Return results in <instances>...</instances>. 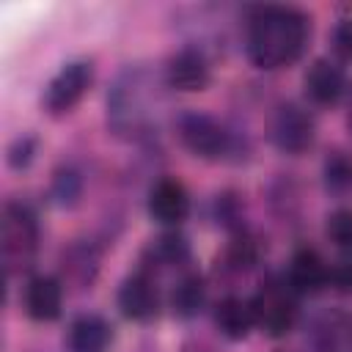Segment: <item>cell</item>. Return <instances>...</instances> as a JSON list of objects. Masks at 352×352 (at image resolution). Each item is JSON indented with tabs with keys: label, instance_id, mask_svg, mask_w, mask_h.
<instances>
[{
	"label": "cell",
	"instance_id": "cell-1",
	"mask_svg": "<svg viewBox=\"0 0 352 352\" xmlns=\"http://www.w3.org/2000/svg\"><path fill=\"white\" fill-rule=\"evenodd\" d=\"M308 16L292 6H267L250 16L248 58L256 69L272 72L292 66L308 44Z\"/></svg>",
	"mask_w": 352,
	"mask_h": 352
},
{
	"label": "cell",
	"instance_id": "cell-15",
	"mask_svg": "<svg viewBox=\"0 0 352 352\" xmlns=\"http://www.w3.org/2000/svg\"><path fill=\"white\" fill-rule=\"evenodd\" d=\"M214 324L217 330L231 338V341H242L250 336V330L256 327V308H253V297H242V294H228L214 305Z\"/></svg>",
	"mask_w": 352,
	"mask_h": 352
},
{
	"label": "cell",
	"instance_id": "cell-23",
	"mask_svg": "<svg viewBox=\"0 0 352 352\" xmlns=\"http://www.w3.org/2000/svg\"><path fill=\"white\" fill-rule=\"evenodd\" d=\"M33 154H36V138H30V135H22V138H16V140L8 146V154H6V160H8V165H11V168L22 170V168H28V165H30Z\"/></svg>",
	"mask_w": 352,
	"mask_h": 352
},
{
	"label": "cell",
	"instance_id": "cell-8",
	"mask_svg": "<svg viewBox=\"0 0 352 352\" xmlns=\"http://www.w3.org/2000/svg\"><path fill=\"white\" fill-rule=\"evenodd\" d=\"M308 346L314 352H352V314L327 308L308 324Z\"/></svg>",
	"mask_w": 352,
	"mask_h": 352
},
{
	"label": "cell",
	"instance_id": "cell-9",
	"mask_svg": "<svg viewBox=\"0 0 352 352\" xmlns=\"http://www.w3.org/2000/svg\"><path fill=\"white\" fill-rule=\"evenodd\" d=\"M209 80H212V66L198 47H182L179 52H173L168 58L165 82L173 91L195 94V91H204L209 85Z\"/></svg>",
	"mask_w": 352,
	"mask_h": 352
},
{
	"label": "cell",
	"instance_id": "cell-24",
	"mask_svg": "<svg viewBox=\"0 0 352 352\" xmlns=\"http://www.w3.org/2000/svg\"><path fill=\"white\" fill-rule=\"evenodd\" d=\"M333 52L338 60L344 63H352V16L341 19L336 28H333Z\"/></svg>",
	"mask_w": 352,
	"mask_h": 352
},
{
	"label": "cell",
	"instance_id": "cell-7",
	"mask_svg": "<svg viewBox=\"0 0 352 352\" xmlns=\"http://www.w3.org/2000/svg\"><path fill=\"white\" fill-rule=\"evenodd\" d=\"M270 138H272L278 151L297 157V154H302V151H308L314 146V138H316L314 116L305 107H300L294 102H286L272 116Z\"/></svg>",
	"mask_w": 352,
	"mask_h": 352
},
{
	"label": "cell",
	"instance_id": "cell-13",
	"mask_svg": "<svg viewBox=\"0 0 352 352\" xmlns=\"http://www.w3.org/2000/svg\"><path fill=\"white\" fill-rule=\"evenodd\" d=\"M286 280L297 297L319 294L330 283V267L324 264V258L314 248H300L289 261Z\"/></svg>",
	"mask_w": 352,
	"mask_h": 352
},
{
	"label": "cell",
	"instance_id": "cell-5",
	"mask_svg": "<svg viewBox=\"0 0 352 352\" xmlns=\"http://www.w3.org/2000/svg\"><path fill=\"white\" fill-rule=\"evenodd\" d=\"M176 129H179V140L184 143V148L201 160H223L234 146L231 132L209 113L190 110L179 116Z\"/></svg>",
	"mask_w": 352,
	"mask_h": 352
},
{
	"label": "cell",
	"instance_id": "cell-26",
	"mask_svg": "<svg viewBox=\"0 0 352 352\" xmlns=\"http://www.w3.org/2000/svg\"><path fill=\"white\" fill-rule=\"evenodd\" d=\"M349 126H352V107H349Z\"/></svg>",
	"mask_w": 352,
	"mask_h": 352
},
{
	"label": "cell",
	"instance_id": "cell-3",
	"mask_svg": "<svg viewBox=\"0 0 352 352\" xmlns=\"http://www.w3.org/2000/svg\"><path fill=\"white\" fill-rule=\"evenodd\" d=\"M143 80L146 72H126L107 96V116L118 135H140L154 118L148 110L151 85H146Z\"/></svg>",
	"mask_w": 352,
	"mask_h": 352
},
{
	"label": "cell",
	"instance_id": "cell-16",
	"mask_svg": "<svg viewBox=\"0 0 352 352\" xmlns=\"http://www.w3.org/2000/svg\"><path fill=\"white\" fill-rule=\"evenodd\" d=\"M113 341L110 324L96 314H82L69 324L66 349L69 352H107Z\"/></svg>",
	"mask_w": 352,
	"mask_h": 352
},
{
	"label": "cell",
	"instance_id": "cell-10",
	"mask_svg": "<svg viewBox=\"0 0 352 352\" xmlns=\"http://www.w3.org/2000/svg\"><path fill=\"white\" fill-rule=\"evenodd\" d=\"M148 214L160 226H179L190 214V192L179 179H160L148 190Z\"/></svg>",
	"mask_w": 352,
	"mask_h": 352
},
{
	"label": "cell",
	"instance_id": "cell-20",
	"mask_svg": "<svg viewBox=\"0 0 352 352\" xmlns=\"http://www.w3.org/2000/svg\"><path fill=\"white\" fill-rule=\"evenodd\" d=\"M324 184L333 192H346L352 187V160L341 151L324 160Z\"/></svg>",
	"mask_w": 352,
	"mask_h": 352
},
{
	"label": "cell",
	"instance_id": "cell-21",
	"mask_svg": "<svg viewBox=\"0 0 352 352\" xmlns=\"http://www.w3.org/2000/svg\"><path fill=\"white\" fill-rule=\"evenodd\" d=\"M324 234H327V239L336 248L352 250V209H336V212H330L327 226H324Z\"/></svg>",
	"mask_w": 352,
	"mask_h": 352
},
{
	"label": "cell",
	"instance_id": "cell-17",
	"mask_svg": "<svg viewBox=\"0 0 352 352\" xmlns=\"http://www.w3.org/2000/svg\"><path fill=\"white\" fill-rule=\"evenodd\" d=\"M206 302V286H204V278L198 272H187L176 280L173 292H170V311L182 319H190L195 316Z\"/></svg>",
	"mask_w": 352,
	"mask_h": 352
},
{
	"label": "cell",
	"instance_id": "cell-19",
	"mask_svg": "<svg viewBox=\"0 0 352 352\" xmlns=\"http://www.w3.org/2000/svg\"><path fill=\"white\" fill-rule=\"evenodd\" d=\"M190 256V245L182 234H162L151 245V258L160 264H182Z\"/></svg>",
	"mask_w": 352,
	"mask_h": 352
},
{
	"label": "cell",
	"instance_id": "cell-6",
	"mask_svg": "<svg viewBox=\"0 0 352 352\" xmlns=\"http://www.w3.org/2000/svg\"><path fill=\"white\" fill-rule=\"evenodd\" d=\"M94 82V66L91 60H72L66 63L50 82L44 91V110L50 116H66L72 113L80 99L85 96V91Z\"/></svg>",
	"mask_w": 352,
	"mask_h": 352
},
{
	"label": "cell",
	"instance_id": "cell-12",
	"mask_svg": "<svg viewBox=\"0 0 352 352\" xmlns=\"http://www.w3.org/2000/svg\"><path fill=\"white\" fill-rule=\"evenodd\" d=\"M302 88H305V96L319 104V107H333L344 91H346V74L344 69L330 60V58H316L308 72H305V80H302Z\"/></svg>",
	"mask_w": 352,
	"mask_h": 352
},
{
	"label": "cell",
	"instance_id": "cell-22",
	"mask_svg": "<svg viewBox=\"0 0 352 352\" xmlns=\"http://www.w3.org/2000/svg\"><path fill=\"white\" fill-rule=\"evenodd\" d=\"M80 190H82V179L74 168H63L55 173L52 179V198L60 204V206H72L77 198H80Z\"/></svg>",
	"mask_w": 352,
	"mask_h": 352
},
{
	"label": "cell",
	"instance_id": "cell-4",
	"mask_svg": "<svg viewBox=\"0 0 352 352\" xmlns=\"http://www.w3.org/2000/svg\"><path fill=\"white\" fill-rule=\"evenodd\" d=\"M297 300L300 297L289 286L286 275H270L253 294L256 327L264 330L270 338H283L297 324V314H300Z\"/></svg>",
	"mask_w": 352,
	"mask_h": 352
},
{
	"label": "cell",
	"instance_id": "cell-25",
	"mask_svg": "<svg viewBox=\"0 0 352 352\" xmlns=\"http://www.w3.org/2000/svg\"><path fill=\"white\" fill-rule=\"evenodd\" d=\"M330 283H333L336 292L352 294V258H346V261H341L330 270Z\"/></svg>",
	"mask_w": 352,
	"mask_h": 352
},
{
	"label": "cell",
	"instance_id": "cell-18",
	"mask_svg": "<svg viewBox=\"0 0 352 352\" xmlns=\"http://www.w3.org/2000/svg\"><path fill=\"white\" fill-rule=\"evenodd\" d=\"M226 261H228V267L236 270V272L250 270V267L258 261V242H256L250 234L239 231V234L231 239L228 250H226Z\"/></svg>",
	"mask_w": 352,
	"mask_h": 352
},
{
	"label": "cell",
	"instance_id": "cell-11",
	"mask_svg": "<svg viewBox=\"0 0 352 352\" xmlns=\"http://www.w3.org/2000/svg\"><path fill=\"white\" fill-rule=\"evenodd\" d=\"M118 308L132 322H148L160 314V292L148 272H135L121 283Z\"/></svg>",
	"mask_w": 352,
	"mask_h": 352
},
{
	"label": "cell",
	"instance_id": "cell-2",
	"mask_svg": "<svg viewBox=\"0 0 352 352\" xmlns=\"http://www.w3.org/2000/svg\"><path fill=\"white\" fill-rule=\"evenodd\" d=\"M38 250V220L28 204H6L0 220V256L6 272H22L33 264Z\"/></svg>",
	"mask_w": 352,
	"mask_h": 352
},
{
	"label": "cell",
	"instance_id": "cell-14",
	"mask_svg": "<svg viewBox=\"0 0 352 352\" xmlns=\"http://www.w3.org/2000/svg\"><path fill=\"white\" fill-rule=\"evenodd\" d=\"M63 311V283L52 275H33L25 286V314L33 322H55Z\"/></svg>",
	"mask_w": 352,
	"mask_h": 352
}]
</instances>
